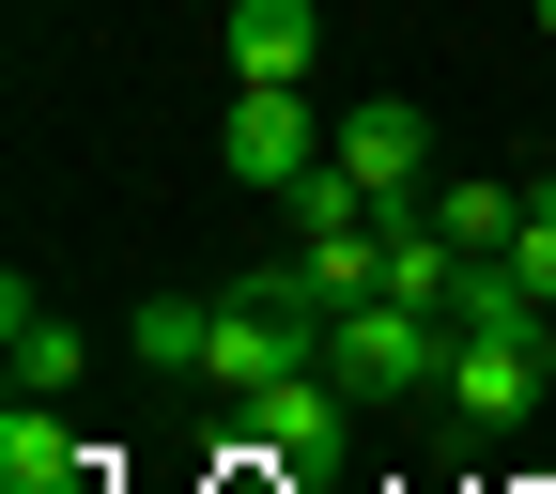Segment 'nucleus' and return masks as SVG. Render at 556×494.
Returning a JSON list of instances; mask_svg holds the SVG:
<instances>
[{"mask_svg":"<svg viewBox=\"0 0 556 494\" xmlns=\"http://www.w3.org/2000/svg\"><path fill=\"white\" fill-rule=\"evenodd\" d=\"M325 371H340V387H448V309L340 294V309H325Z\"/></svg>","mask_w":556,"mask_h":494,"instance_id":"nucleus-1","label":"nucleus"},{"mask_svg":"<svg viewBox=\"0 0 556 494\" xmlns=\"http://www.w3.org/2000/svg\"><path fill=\"white\" fill-rule=\"evenodd\" d=\"M556 387V325H448V417L464 433H526Z\"/></svg>","mask_w":556,"mask_h":494,"instance_id":"nucleus-2","label":"nucleus"},{"mask_svg":"<svg viewBox=\"0 0 556 494\" xmlns=\"http://www.w3.org/2000/svg\"><path fill=\"white\" fill-rule=\"evenodd\" d=\"M325 139H340V124H325L309 93H232V109H217V170L263 186V201H294V186L325 170Z\"/></svg>","mask_w":556,"mask_h":494,"instance_id":"nucleus-3","label":"nucleus"},{"mask_svg":"<svg viewBox=\"0 0 556 494\" xmlns=\"http://www.w3.org/2000/svg\"><path fill=\"white\" fill-rule=\"evenodd\" d=\"M325 155L371 186V217H402V201H433V109L371 93V109H340V139H325Z\"/></svg>","mask_w":556,"mask_h":494,"instance_id":"nucleus-4","label":"nucleus"},{"mask_svg":"<svg viewBox=\"0 0 556 494\" xmlns=\"http://www.w3.org/2000/svg\"><path fill=\"white\" fill-rule=\"evenodd\" d=\"M217 62H232V93H309L325 0H232V16H217Z\"/></svg>","mask_w":556,"mask_h":494,"instance_id":"nucleus-5","label":"nucleus"},{"mask_svg":"<svg viewBox=\"0 0 556 494\" xmlns=\"http://www.w3.org/2000/svg\"><path fill=\"white\" fill-rule=\"evenodd\" d=\"M232 417H248V448H263V464H340V433H356L325 356H309V371H278V387H248Z\"/></svg>","mask_w":556,"mask_h":494,"instance_id":"nucleus-6","label":"nucleus"},{"mask_svg":"<svg viewBox=\"0 0 556 494\" xmlns=\"http://www.w3.org/2000/svg\"><path fill=\"white\" fill-rule=\"evenodd\" d=\"M0 356H16V387H31V402H62V387L93 371V340H78V309H47L31 278H0Z\"/></svg>","mask_w":556,"mask_h":494,"instance_id":"nucleus-7","label":"nucleus"},{"mask_svg":"<svg viewBox=\"0 0 556 494\" xmlns=\"http://www.w3.org/2000/svg\"><path fill=\"white\" fill-rule=\"evenodd\" d=\"M0 494H93V464H78V433H62V402H0Z\"/></svg>","mask_w":556,"mask_h":494,"instance_id":"nucleus-8","label":"nucleus"},{"mask_svg":"<svg viewBox=\"0 0 556 494\" xmlns=\"http://www.w3.org/2000/svg\"><path fill=\"white\" fill-rule=\"evenodd\" d=\"M417 217H433L464 263H495V248L526 232V186H495V170H433V201H417Z\"/></svg>","mask_w":556,"mask_h":494,"instance_id":"nucleus-9","label":"nucleus"},{"mask_svg":"<svg viewBox=\"0 0 556 494\" xmlns=\"http://www.w3.org/2000/svg\"><path fill=\"white\" fill-rule=\"evenodd\" d=\"M201 356H217V294H155L139 309V371H186L201 387Z\"/></svg>","mask_w":556,"mask_h":494,"instance_id":"nucleus-10","label":"nucleus"},{"mask_svg":"<svg viewBox=\"0 0 556 494\" xmlns=\"http://www.w3.org/2000/svg\"><path fill=\"white\" fill-rule=\"evenodd\" d=\"M495 263L526 278V309H556V170H526V232H510Z\"/></svg>","mask_w":556,"mask_h":494,"instance_id":"nucleus-11","label":"nucleus"},{"mask_svg":"<svg viewBox=\"0 0 556 494\" xmlns=\"http://www.w3.org/2000/svg\"><path fill=\"white\" fill-rule=\"evenodd\" d=\"M526 16H541V47H556V0H526Z\"/></svg>","mask_w":556,"mask_h":494,"instance_id":"nucleus-12","label":"nucleus"}]
</instances>
